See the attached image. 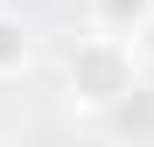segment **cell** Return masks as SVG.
Returning <instances> with one entry per match:
<instances>
[{
  "instance_id": "4",
  "label": "cell",
  "mask_w": 154,
  "mask_h": 147,
  "mask_svg": "<svg viewBox=\"0 0 154 147\" xmlns=\"http://www.w3.org/2000/svg\"><path fill=\"white\" fill-rule=\"evenodd\" d=\"M133 56H140V70H154V14H147V28L133 35Z\"/></svg>"
},
{
  "instance_id": "1",
  "label": "cell",
  "mask_w": 154,
  "mask_h": 147,
  "mask_svg": "<svg viewBox=\"0 0 154 147\" xmlns=\"http://www.w3.org/2000/svg\"><path fill=\"white\" fill-rule=\"evenodd\" d=\"M140 84V56H133V42H119V35H77L70 42V56H63V98L77 112H112L126 105Z\"/></svg>"
},
{
  "instance_id": "2",
  "label": "cell",
  "mask_w": 154,
  "mask_h": 147,
  "mask_svg": "<svg viewBox=\"0 0 154 147\" xmlns=\"http://www.w3.org/2000/svg\"><path fill=\"white\" fill-rule=\"evenodd\" d=\"M147 14H154V0H91V28L98 35H119V42H133L147 28Z\"/></svg>"
},
{
  "instance_id": "3",
  "label": "cell",
  "mask_w": 154,
  "mask_h": 147,
  "mask_svg": "<svg viewBox=\"0 0 154 147\" xmlns=\"http://www.w3.org/2000/svg\"><path fill=\"white\" fill-rule=\"evenodd\" d=\"M28 63H35V28L0 7V77H21Z\"/></svg>"
},
{
  "instance_id": "5",
  "label": "cell",
  "mask_w": 154,
  "mask_h": 147,
  "mask_svg": "<svg viewBox=\"0 0 154 147\" xmlns=\"http://www.w3.org/2000/svg\"><path fill=\"white\" fill-rule=\"evenodd\" d=\"M0 147H14V140H0Z\"/></svg>"
}]
</instances>
